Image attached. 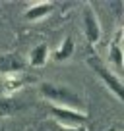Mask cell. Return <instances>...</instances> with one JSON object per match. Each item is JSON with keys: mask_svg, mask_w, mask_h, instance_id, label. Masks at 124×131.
Here are the masks:
<instances>
[{"mask_svg": "<svg viewBox=\"0 0 124 131\" xmlns=\"http://www.w3.org/2000/svg\"><path fill=\"white\" fill-rule=\"evenodd\" d=\"M41 94H43V96H47L49 100H52V102H60L62 108H72V110H78V108L83 104L82 98H79L74 91H70L68 87H64V85L43 83V85H41Z\"/></svg>", "mask_w": 124, "mask_h": 131, "instance_id": "cell-1", "label": "cell"}, {"mask_svg": "<svg viewBox=\"0 0 124 131\" xmlns=\"http://www.w3.org/2000/svg\"><path fill=\"white\" fill-rule=\"evenodd\" d=\"M87 64H89L91 70H93V71L101 77V81H103L105 85L112 91V94H114L118 100H122V98H124V91H122V83H120V79L116 77L111 70H107V68H105V64H103L101 60H97V58H89V60H87Z\"/></svg>", "mask_w": 124, "mask_h": 131, "instance_id": "cell-2", "label": "cell"}, {"mask_svg": "<svg viewBox=\"0 0 124 131\" xmlns=\"http://www.w3.org/2000/svg\"><path fill=\"white\" fill-rule=\"evenodd\" d=\"M50 114L56 119H60V122H64V123H72V125H82L87 119V116L83 114V112L72 110V108H62V106H52L50 108Z\"/></svg>", "mask_w": 124, "mask_h": 131, "instance_id": "cell-3", "label": "cell"}, {"mask_svg": "<svg viewBox=\"0 0 124 131\" xmlns=\"http://www.w3.org/2000/svg\"><path fill=\"white\" fill-rule=\"evenodd\" d=\"M83 29H85V37L91 45H95L101 37V25L93 10H83Z\"/></svg>", "mask_w": 124, "mask_h": 131, "instance_id": "cell-4", "label": "cell"}, {"mask_svg": "<svg viewBox=\"0 0 124 131\" xmlns=\"http://www.w3.org/2000/svg\"><path fill=\"white\" fill-rule=\"evenodd\" d=\"M52 10H54V4H52V2H39V4L31 6L29 10H25L23 19H27V21L41 19V17H45L47 14H50Z\"/></svg>", "mask_w": 124, "mask_h": 131, "instance_id": "cell-5", "label": "cell"}, {"mask_svg": "<svg viewBox=\"0 0 124 131\" xmlns=\"http://www.w3.org/2000/svg\"><path fill=\"white\" fill-rule=\"evenodd\" d=\"M47 56H49L47 45H39V46H35V48L31 50L29 62H31V66H35V68H41L43 64H47Z\"/></svg>", "mask_w": 124, "mask_h": 131, "instance_id": "cell-6", "label": "cell"}, {"mask_svg": "<svg viewBox=\"0 0 124 131\" xmlns=\"http://www.w3.org/2000/svg\"><path fill=\"white\" fill-rule=\"evenodd\" d=\"M72 52H74V41H72L70 37H66L62 41V46L52 54V58L58 60V62H62V60H68V58L72 56Z\"/></svg>", "mask_w": 124, "mask_h": 131, "instance_id": "cell-7", "label": "cell"}, {"mask_svg": "<svg viewBox=\"0 0 124 131\" xmlns=\"http://www.w3.org/2000/svg\"><path fill=\"white\" fill-rule=\"evenodd\" d=\"M109 58L114 62V66L118 70H122V48H120V33L116 35V39L112 41L111 50H109Z\"/></svg>", "mask_w": 124, "mask_h": 131, "instance_id": "cell-8", "label": "cell"}, {"mask_svg": "<svg viewBox=\"0 0 124 131\" xmlns=\"http://www.w3.org/2000/svg\"><path fill=\"white\" fill-rule=\"evenodd\" d=\"M109 131H118V129H116V127H111V129H109Z\"/></svg>", "mask_w": 124, "mask_h": 131, "instance_id": "cell-9", "label": "cell"}, {"mask_svg": "<svg viewBox=\"0 0 124 131\" xmlns=\"http://www.w3.org/2000/svg\"><path fill=\"white\" fill-rule=\"evenodd\" d=\"M78 131H85V129H82V127H79V129H78Z\"/></svg>", "mask_w": 124, "mask_h": 131, "instance_id": "cell-10", "label": "cell"}]
</instances>
